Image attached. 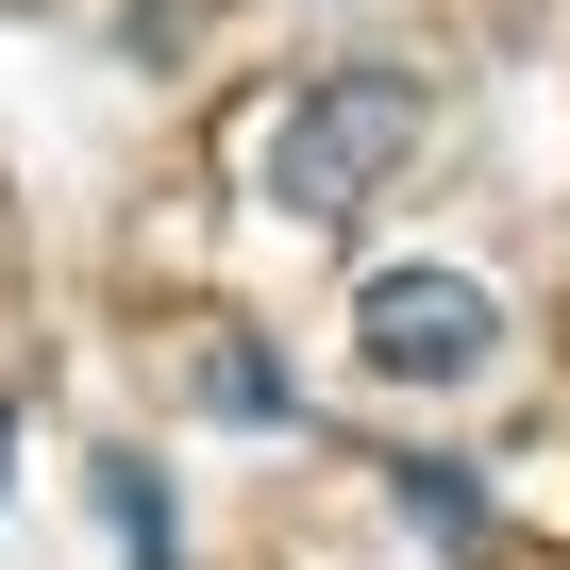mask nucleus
<instances>
[{
  "mask_svg": "<svg viewBox=\"0 0 570 570\" xmlns=\"http://www.w3.org/2000/svg\"><path fill=\"white\" fill-rule=\"evenodd\" d=\"M436 135V85L420 68H320L268 135V218H370Z\"/></svg>",
  "mask_w": 570,
  "mask_h": 570,
  "instance_id": "obj_1",
  "label": "nucleus"
},
{
  "mask_svg": "<svg viewBox=\"0 0 570 570\" xmlns=\"http://www.w3.org/2000/svg\"><path fill=\"white\" fill-rule=\"evenodd\" d=\"M353 370L370 386H487L503 370V303L470 268H370L353 285Z\"/></svg>",
  "mask_w": 570,
  "mask_h": 570,
  "instance_id": "obj_2",
  "label": "nucleus"
},
{
  "mask_svg": "<svg viewBox=\"0 0 570 570\" xmlns=\"http://www.w3.org/2000/svg\"><path fill=\"white\" fill-rule=\"evenodd\" d=\"M85 487H101V537H118V570H185V503H168V470H151V453H101Z\"/></svg>",
  "mask_w": 570,
  "mask_h": 570,
  "instance_id": "obj_3",
  "label": "nucleus"
},
{
  "mask_svg": "<svg viewBox=\"0 0 570 570\" xmlns=\"http://www.w3.org/2000/svg\"><path fill=\"white\" fill-rule=\"evenodd\" d=\"M202 403H218L235 436H268V420H303V386L268 370V336H202Z\"/></svg>",
  "mask_w": 570,
  "mask_h": 570,
  "instance_id": "obj_4",
  "label": "nucleus"
},
{
  "mask_svg": "<svg viewBox=\"0 0 570 570\" xmlns=\"http://www.w3.org/2000/svg\"><path fill=\"white\" fill-rule=\"evenodd\" d=\"M386 487H403V520H420L436 553H487V503H470V470H436V453H403Z\"/></svg>",
  "mask_w": 570,
  "mask_h": 570,
  "instance_id": "obj_5",
  "label": "nucleus"
},
{
  "mask_svg": "<svg viewBox=\"0 0 570 570\" xmlns=\"http://www.w3.org/2000/svg\"><path fill=\"white\" fill-rule=\"evenodd\" d=\"M0 470H18V403H0Z\"/></svg>",
  "mask_w": 570,
  "mask_h": 570,
  "instance_id": "obj_6",
  "label": "nucleus"
}]
</instances>
